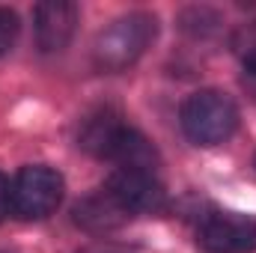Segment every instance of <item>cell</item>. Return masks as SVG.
Returning a JSON list of instances; mask_svg holds the SVG:
<instances>
[{"mask_svg": "<svg viewBox=\"0 0 256 253\" xmlns=\"http://www.w3.org/2000/svg\"><path fill=\"white\" fill-rule=\"evenodd\" d=\"M78 143L90 155L114 161L120 170H152L158 161L155 146L114 110H98L86 116Z\"/></svg>", "mask_w": 256, "mask_h": 253, "instance_id": "1", "label": "cell"}, {"mask_svg": "<svg viewBox=\"0 0 256 253\" xmlns=\"http://www.w3.org/2000/svg\"><path fill=\"white\" fill-rule=\"evenodd\" d=\"M155 33H158L155 15H149V12L122 15L98 33V39L92 45V60L102 72H122L146 54Z\"/></svg>", "mask_w": 256, "mask_h": 253, "instance_id": "2", "label": "cell"}, {"mask_svg": "<svg viewBox=\"0 0 256 253\" xmlns=\"http://www.w3.org/2000/svg\"><path fill=\"white\" fill-rule=\"evenodd\" d=\"M238 128V108L220 90H200L182 104V131L196 146L226 143Z\"/></svg>", "mask_w": 256, "mask_h": 253, "instance_id": "3", "label": "cell"}, {"mask_svg": "<svg viewBox=\"0 0 256 253\" xmlns=\"http://www.w3.org/2000/svg\"><path fill=\"white\" fill-rule=\"evenodd\" d=\"M63 176L54 167H24L9 185V212L18 220H45L63 202Z\"/></svg>", "mask_w": 256, "mask_h": 253, "instance_id": "4", "label": "cell"}, {"mask_svg": "<svg viewBox=\"0 0 256 253\" xmlns=\"http://www.w3.org/2000/svg\"><path fill=\"white\" fill-rule=\"evenodd\" d=\"M104 190L128 218L158 214L167 208V190L152 170H114Z\"/></svg>", "mask_w": 256, "mask_h": 253, "instance_id": "5", "label": "cell"}, {"mask_svg": "<svg viewBox=\"0 0 256 253\" xmlns=\"http://www.w3.org/2000/svg\"><path fill=\"white\" fill-rule=\"evenodd\" d=\"M196 244L206 253H254L256 218L238 212H220L200 224Z\"/></svg>", "mask_w": 256, "mask_h": 253, "instance_id": "6", "label": "cell"}, {"mask_svg": "<svg viewBox=\"0 0 256 253\" xmlns=\"http://www.w3.org/2000/svg\"><path fill=\"white\" fill-rule=\"evenodd\" d=\"M78 27V6L66 0L39 3L33 9V30H36V45L45 54H57L72 42Z\"/></svg>", "mask_w": 256, "mask_h": 253, "instance_id": "7", "label": "cell"}, {"mask_svg": "<svg viewBox=\"0 0 256 253\" xmlns=\"http://www.w3.org/2000/svg\"><path fill=\"white\" fill-rule=\"evenodd\" d=\"M74 214H78V224H84L90 230H110V226H120V224L128 220V214L108 196L104 188L98 190V194H92V196H86L74 208Z\"/></svg>", "mask_w": 256, "mask_h": 253, "instance_id": "8", "label": "cell"}, {"mask_svg": "<svg viewBox=\"0 0 256 253\" xmlns=\"http://www.w3.org/2000/svg\"><path fill=\"white\" fill-rule=\"evenodd\" d=\"M232 48H236V54H238L242 66H244V72L256 78V21L254 24H244V27L236 33Z\"/></svg>", "mask_w": 256, "mask_h": 253, "instance_id": "9", "label": "cell"}, {"mask_svg": "<svg viewBox=\"0 0 256 253\" xmlns=\"http://www.w3.org/2000/svg\"><path fill=\"white\" fill-rule=\"evenodd\" d=\"M18 30H21L18 15H15L12 9L0 6V57L12 51V45H15V39H18Z\"/></svg>", "mask_w": 256, "mask_h": 253, "instance_id": "10", "label": "cell"}, {"mask_svg": "<svg viewBox=\"0 0 256 253\" xmlns=\"http://www.w3.org/2000/svg\"><path fill=\"white\" fill-rule=\"evenodd\" d=\"M9 214V182H6V176L0 173V220Z\"/></svg>", "mask_w": 256, "mask_h": 253, "instance_id": "11", "label": "cell"}, {"mask_svg": "<svg viewBox=\"0 0 256 253\" xmlns=\"http://www.w3.org/2000/svg\"><path fill=\"white\" fill-rule=\"evenodd\" d=\"M254 167H256V158H254Z\"/></svg>", "mask_w": 256, "mask_h": 253, "instance_id": "12", "label": "cell"}]
</instances>
